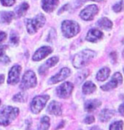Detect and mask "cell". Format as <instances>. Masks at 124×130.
<instances>
[{"label":"cell","instance_id":"6da1fadb","mask_svg":"<svg viewBox=\"0 0 124 130\" xmlns=\"http://www.w3.org/2000/svg\"><path fill=\"white\" fill-rule=\"evenodd\" d=\"M95 55H96V54L94 51L85 50L83 51H82V52L77 54V55L74 56L73 60H72V64H73V66L75 67L82 68L90 62V60Z\"/></svg>","mask_w":124,"mask_h":130},{"label":"cell","instance_id":"7a4b0ae2","mask_svg":"<svg viewBox=\"0 0 124 130\" xmlns=\"http://www.w3.org/2000/svg\"><path fill=\"white\" fill-rule=\"evenodd\" d=\"M19 114V109L12 106H6L0 111V125L8 126Z\"/></svg>","mask_w":124,"mask_h":130},{"label":"cell","instance_id":"3957f363","mask_svg":"<svg viewBox=\"0 0 124 130\" xmlns=\"http://www.w3.org/2000/svg\"><path fill=\"white\" fill-rule=\"evenodd\" d=\"M61 30L65 38H72V37L76 36L77 34L79 32L80 27H79L78 24L77 22H75V21H65L64 22L62 23Z\"/></svg>","mask_w":124,"mask_h":130},{"label":"cell","instance_id":"277c9868","mask_svg":"<svg viewBox=\"0 0 124 130\" xmlns=\"http://www.w3.org/2000/svg\"><path fill=\"white\" fill-rule=\"evenodd\" d=\"M45 23V17L43 14H40L33 19L26 20V28L30 34L35 33L38 28L42 27Z\"/></svg>","mask_w":124,"mask_h":130},{"label":"cell","instance_id":"5b68a950","mask_svg":"<svg viewBox=\"0 0 124 130\" xmlns=\"http://www.w3.org/2000/svg\"><path fill=\"white\" fill-rule=\"evenodd\" d=\"M37 85V77L32 71H27L22 77L21 83V89L24 90L33 88Z\"/></svg>","mask_w":124,"mask_h":130},{"label":"cell","instance_id":"8992f818","mask_svg":"<svg viewBox=\"0 0 124 130\" xmlns=\"http://www.w3.org/2000/svg\"><path fill=\"white\" fill-rule=\"evenodd\" d=\"M48 99H49L48 95H40V96L35 97L31 103V111L35 114L39 113L43 110V108L45 106Z\"/></svg>","mask_w":124,"mask_h":130},{"label":"cell","instance_id":"52a82bcc","mask_svg":"<svg viewBox=\"0 0 124 130\" xmlns=\"http://www.w3.org/2000/svg\"><path fill=\"white\" fill-rule=\"evenodd\" d=\"M98 7L95 4H91V5H88L83 10L81 11L80 13V16L82 20H85V21H90L94 18V16L98 14Z\"/></svg>","mask_w":124,"mask_h":130},{"label":"cell","instance_id":"ba28073f","mask_svg":"<svg viewBox=\"0 0 124 130\" xmlns=\"http://www.w3.org/2000/svg\"><path fill=\"white\" fill-rule=\"evenodd\" d=\"M122 83V77H121V73L116 72L113 75L111 80L108 83H106L105 85L102 86L101 89H103L104 91H110V90L115 89L119 84Z\"/></svg>","mask_w":124,"mask_h":130},{"label":"cell","instance_id":"9c48e42d","mask_svg":"<svg viewBox=\"0 0 124 130\" xmlns=\"http://www.w3.org/2000/svg\"><path fill=\"white\" fill-rule=\"evenodd\" d=\"M72 89H73V85H72V83L66 82V83H64L60 86H59L56 89V92H57L58 96L65 99V98H68L70 95V94H72Z\"/></svg>","mask_w":124,"mask_h":130},{"label":"cell","instance_id":"30bf717a","mask_svg":"<svg viewBox=\"0 0 124 130\" xmlns=\"http://www.w3.org/2000/svg\"><path fill=\"white\" fill-rule=\"evenodd\" d=\"M21 71V67L19 65L14 66V67L11 68L9 72V77H8L9 84L14 85L20 81Z\"/></svg>","mask_w":124,"mask_h":130},{"label":"cell","instance_id":"8fae6325","mask_svg":"<svg viewBox=\"0 0 124 130\" xmlns=\"http://www.w3.org/2000/svg\"><path fill=\"white\" fill-rule=\"evenodd\" d=\"M52 53V48L48 47V46H43V47L40 48L39 50H38L36 51V53L34 54L32 60L36 61H39L43 59H44L45 57Z\"/></svg>","mask_w":124,"mask_h":130},{"label":"cell","instance_id":"7c38bea8","mask_svg":"<svg viewBox=\"0 0 124 130\" xmlns=\"http://www.w3.org/2000/svg\"><path fill=\"white\" fill-rule=\"evenodd\" d=\"M70 71L68 68H63L60 71V72H58L56 75H55L54 77L50 78V83H57L60 82V81L65 79L70 76Z\"/></svg>","mask_w":124,"mask_h":130},{"label":"cell","instance_id":"4fadbf2b","mask_svg":"<svg viewBox=\"0 0 124 130\" xmlns=\"http://www.w3.org/2000/svg\"><path fill=\"white\" fill-rule=\"evenodd\" d=\"M59 0H43L42 7L46 12H52L58 6Z\"/></svg>","mask_w":124,"mask_h":130},{"label":"cell","instance_id":"5bb4252c","mask_svg":"<svg viewBox=\"0 0 124 130\" xmlns=\"http://www.w3.org/2000/svg\"><path fill=\"white\" fill-rule=\"evenodd\" d=\"M102 37H103V33L100 31H99L98 29H91L90 31L87 32L86 39L89 42H97Z\"/></svg>","mask_w":124,"mask_h":130},{"label":"cell","instance_id":"9a60e30c","mask_svg":"<svg viewBox=\"0 0 124 130\" xmlns=\"http://www.w3.org/2000/svg\"><path fill=\"white\" fill-rule=\"evenodd\" d=\"M48 111L50 114L56 115V116H60L62 114V109H61V105L57 101H52L49 104L48 107Z\"/></svg>","mask_w":124,"mask_h":130},{"label":"cell","instance_id":"2e32d148","mask_svg":"<svg viewBox=\"0 0 124 130\" xmlns=\"http://www.w3.org/2000/svg\"><path fill=\"white\" fill-rule=\"evenodd\" d=\"M58 60H59L58 57H52V58H50L49 60H48L47 61H46L44 65H43L42 67L39 68V73H40V74H43V73H44L49 67H54L55 64L58 62Z\"/></svg>","mask_w":124,"mask_h":130},{"label":"cell","instance_id":"e0dca14e","mask_svg":"<svg viewBox=\"0 0 124 130\" xmlns=\"http://www.w3.org/2000/svg\"><path fill=\"white\" fill-rule=\"evenodd\" d=\"M100 105H101V102L97 100H87V101L85 103V110H86L87 112H92V111H94L96 108H98Z\"/></svg>","mask_w":124,"mask_h":130},{"label":"cell","instance_id":"ac0fdd59","mask_svg":"<svg viewBox=\"0 0 124 130\" xmlns=\"http://www.w3.org/2000/svg\"><path fill=\"white\" fill-rule=\"evenodd\" d=\"M14 14L11 11H2L0 12V22L9 23L14 19Z\"/></svg>","mask_w":124,"mask_h":130},{"label":"cell","instance_id":"d6986e66","mask_svg":"<svg viewBox=\"0 0 124 130\" xmlns=\"http://www.w3.org/2000/svg\"><path fill=\"white\" fill-rule=\"evenodd\" d=\"M96 90V86L95 84H94L93 83L88 81V82H86L83 84V87H82V92L85 94H89L94 93Z\"/></svg>","mask_w":124,"mask_h":130},{"label":"cell","instance_id":"ffe728a7","mask_svg":"<svg viewBox=\"0 0 124 130\" xmlns=\"http://www.w3.org/2000/svg\"><path fill=\"white\" fill-rule=\"evenodd\" d=\"M113 116H114L113 111H111V110H109V109H104L100 112V114H99V119H100V121L102 122H107Z\"/></svg>","mask_w":124,"mask_h":130},{"label":"cell","instance_id":"44dd1931","mask_svg":"<svg viewBox=\"0 0 124 130\" xmlns=\"http://www.w3.org/2000/svg\"><path fill=\"white\" fill-rule=\"evenodd\" d=\"M109 76H110V69L107 67H104L99 71L96 77L99 81H104L109 77Z\"/></svg>","mask_w":124,"mask_h":130},{"label":"cell","instance_id":"7402d4cb","mask_svg":"<svg viewBox=\"0 0 124 130\" xmlns=\"http://www.w3.org/2000/svg\"><path fill=\"white\" fill-rule=\"evenodd\" d=\"M97 25L99 27L106 29V30H109V29L112 27V22L107 18H101L100 20H99L98 22H97Z\"/></svg>","mask_w":124,"mask_h":130},{"label":"cell","instance_id":"603a6c76","mask_svg":"<svg viewBox=\"0 0 124 130\" xmlns=\"http://www.w3.org/2000/svg\"><path fill=\"white\" fill-rule=\"evenodd\" d=\"M8 48L7 45H2L0 46V62L1 63H9V57L5 55V50Z\"/></svg>","mask_w":124,"mask_h":130},{"label":"cell","instance_id":"cb8c5ba5","mask_svg":"<svg viewBox=\"0 0 124 130\" xmlns=\"http://www.w3.org/2000/svg\"><path fill=\"white\" fill-rule=\"evenodd\" d=\"M49 124H50L49 118L48 117H43L41 119V122L38 130H48V128H49Z\"/></svg>","mask_w":124,"mask_h":130},{"label":"cell","instance_id":"d4e9b609","mask_svg":"<svg viewBox=\"0 0 124 130\" xmlns=\"http://www.w3.org/2000/svg\"><path fill=\"white\" fill-rule=\"evenodd\" d=\"M28 8H29L28 4H26V3L21 4L16 9V13H17V14H18V16H20V17L22 16L23 14L26 13V11L28 9Z\"/></svg>","mask_w":124,"mask_h":130},{"label":"cell","instance_id":"484cf974","mask_svg":"<svg viewBox=\"0 0 124 130\" xmlns=\"http://www.w3.org/2000/svg\"><path fill=\"white\" fill-rule=\"evenodd\" d=\"M122 128H123L122 121L115 122L110 126V130H122Z\"/></svg>","mask_w":124,"mask_h":130},{"label":"cell","instance_id":"4316f807","mask_svg":"<svg viewBox=\"0 0 124 130\" xmlns=\"http://www.w3.org/2000/svg\"><path fill=\"white\" fill-rule=\"evenodd\" d=\"M26 99V97L24 93H19V94H15L13 97V100L14 101H17V102H25Z\"/></svg>","mask_w":124,"mask_h":130},{"label":"cell","instance_id":"83f0119b","mask_svg":"<svg viewBox=\"0 0 124 130\" xmlns=\"http://www.w3.org/2000/svg\"><path fill=\"white\" fill-rule=\"evenodd\" d=\"M10 43L13 45H17L19 43V37L14 32H12L10 35Z\"/></svg>","mask_w":124,"mask_h":130},{"label":"cell","instance_id":"f1b7e54d","mask_svg":"<svg viewBox=\"0 0 124 130\" xmlns=\"http://www.w3.org/2000/svg\"><path fill=\"white\" fill-rule=\"evenodd\" d=\"M87 74H88V73H87V72H85L84 73H82H82H80V74H78V76L77 77V83H80L82 80H84V78L87 77Z\"/></svg>","mask_w":124,"mask_h":130},{"label":"cell","instance_id":"f546056e","mask_svg":"<svg viewBox=\"0 0 124 130\" xmlns=\"http://www.w3.org/2000/svg\"><path fill=\"white\" fill-rule=\"evenodd\" d=\"M1 3L4 6H12L15 3V0H1Z\"/></svg>","mask_w":124,"mask_h":130},{"label":"cell","instance_id":"4dcf8cb0","mask_svg":"<svg viewBox=\"0 0 124 130\" xmlns=\"http://www.w3.org/2000/svg\"><path fill=\"white\" fill-rule=\"evenodd\" d=\"M121 9H122V1H121L119 4H116L113 6V10L116 12L121 11Z\"/></svg>","mask_w":124,"mask_h":130},{"label":"cell","instance_id":"1f68e13d","mask_svg":"<svg viewBox=\"0 0 124 130\" xmlns=\"http://www.w3.org/2000/svg\"><path fill=\"white\" fill-rule=\"evenodd\" d=\"M85 122L87 124H90V123H93L94 122V117L93 116H87L86 118H85Z\"/></svg>","mask_w":124,"mask_h":130},{"label":"cell","instance_id":"d6a6232c","mask_svg":"<svg viewBox=\"0 0 124 130\" xmlns=\"http://www.w3.org/2000/svg\"><path fill=\"white\" fill-rule=\"evenodd\" d=\"M6 38V33L4 31H0V43H2Z\"/></svg>","mask_w":124,"mask_h":130},{"label":"cell","instance_id":"836d02e7","mask_svg":"<svg viewBox=\"0 0 124 130\" xmlns=\"http://www.w3.org/2000/svg\"><path fill=\"white\" fill-rule=\"evenodd\" d=\"M111 57H112L113 58V60H116V52H112V53H111Z\"/></svg>","mask_w":124,"mask_h":130},{"label":"cell","instance_id":"e575fe53","mask_svg":"<svg viewBox=\"0 0 124 130\" xmlns=\"http://www.w3.org/2000/svg\"><path fill=\"white\" fill-rule=\"evenodd\" d=\"M123 105H120V108H119V111H120L121 115H123Z\"/></svg>","mask_w":124,"mask_h":130},{"label":"cell","instance_id":"d590c367","mask_svg":"<svg viewBox=\"0 0 124 130\" xmlns=\"http://www.w3.org/2000/svg\"><path fill=\"white\" fill-rule=\"evenodd\" d=\"M4 76L0 75V84H2L4 83Z\"/></svg>","mask_w":124,"mask_h":130},{"label":"cell","instance_id":"8d00e7d4","mask_svg":"<svg viewBox=\"0 0 124 130\" xmlns=\"http://www.w3.org/2000/svg\"><path fill=\"white\" fill-rule=\"evenodd\" d=\"M67 4H65V7H64V8H62L61 9H60V12H59V14H60V13H62V12L63 11H64L65 10V8H67Z\"/></svg>","mask_w":124,"mask_h":130},{"label":"cell","instance_id":"74e56055","mask_svg":"<svg viewBox=\"0 0 124 130\" xmlns=\"http://www.w3.org/2000/svg\"><path fill=\"white\" fill-rule=\"evenodd\" d=\"M91 130H101L100 128H99V127H92V128H91Z\"/></svg>","mask_w":124,"mask_h":130},{"label":"cell","instance_id":"f35d334b","mask_svg":"<svg viewBox=\"0 0 124 130\" xmlns=\"http://www.w3.org/2000/svg\"><path fill=\"white\" fill-rule=\"evenodd\" d=\"M94 1H97V2H102L103 0H94Z\"/></svg>","mask_w":124,"mask_h":130},{"label":"cell","instance_id":"ab89813d","mask_svg":"<svg viewBox=\"0 0 124 130\" xmlns=\"http://www.w3.org/2000/svg\"><path fill=\"white\" fill-rule=\"evenodd\" d=\"M0 104H1V100H0Z\"/></svg>","mask_w":124,"mask_h":130}]
</instances>
